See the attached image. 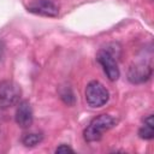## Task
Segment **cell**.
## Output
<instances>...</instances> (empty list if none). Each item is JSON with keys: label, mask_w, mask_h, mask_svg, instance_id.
Returning a JSON list of instances; mask_svg holds the SVG:
<instances>
[{"label": "cell", "mask_w": 154, "mask_h": 154, "mask_svg": "<svg viewBox=\"0 0 154 154\" xmlns=\"http://www.w3.org/2000/svg\"><path fill=\"white\" fill-rule=\"evenodd\" d=\"M96 60L99 61V64L103 67L105 73L107 75L108 79L114 82L119 78L120 76V71L118 67V64L114 59V53L109 51V48H103L100 49L96 54Z\"/></svg>", "instance_id": "277c9868"}, {"label": "cell", "mask_w": 154, "mask_h": 154, "mask_svg": "<svg viewBox=\"0 0 154 154\" xmlns=\"http://www.w3.org/2000/svg\"><path fill=\"white\" fill-rule=\"evenodd\" d=\"M152 76V67L147 64H135L128 71V78L131 83L140 84L148 81Z\"/></svg>", "instance_id": "52a82bcc"}, {"label": "cell", "mask_w": 154, "mask_h": 154, "mask_svg": "<svg viewBox=\"0 0 154 154\" xmlns=\"http://www.w3.org/2000/svg\"><path fill=\"white\" fill-rule=\"evenodd\" d=\"M138 135L143 140H152L154 137V120L152 114H149L144 119V124L138 130Z\"/></svg>", "instance_id": "ba28073f"}, {"label": "cell", "mask_w": 154, "mask_h": 154, "mask_svg": "<svg viewBox=\"0 0 154 154\" xmlns=\"http://www.w3.org/2000/svg\"><path fill=\"white\" fill-rule=\"evenodd\" d=\"M109 99V93L103 84L99 81H91L85 88V100L90 107H102L107 103Z\"/></svg>", "instance_id": "7a4b0ae2"}, {"label": "cell", "mask_w": 154, "mask_h": 154, "mask_svg": "<svg viewBox=\"0 0 154 154\" xmlns=\"http://www.w3.org/2000/svg\"><path fill=\"white\" fill-rule=\"evenodd\" d=\"M43 140V136L38 132H29L22 137V142L25 147H35Z\"/></svg>", "instance_id": "9c48e42d"}, {"label": "cell", "mask_w": 154, "mask_h": 154, "mask_svg": "<svg viewBox=\"0 0 154 154\" xmlns=\"http://www.w3.org/2000/svg\"><path fill=\"white\" fill-rule=\"evenodd\" d=\"M4 53H5V46H4L2 41H0V60L2 59V57H4Z\"/></svg>", "instance_id": "7c38bea8"}, {"label": "cell", "mask_w": 154, "mask_h": 154, "mask_svg": "<svg viewBox=\"0 0 154 154\" xmlns=\"http://www.w3.org/2000/svg\"><path fill=\"white\" fill-rule=\"evenodd\" d=\"M14 119L19 128H22V129L30 128V125L32 124V120H34V114H32V108H31L29 101L24 100L18 103Z\"/></svg>", "instance_id": "8992f818"}, {"label": "cell", "mask_w": 154, "mask_h": 154, "mask_svg": "<svg viewBox=\"0 0 154 154\" xmlns=\"http://www.w3.org/2000/svg\"><path fill=\"white\" fill-rule=\"evenodd\" d=\"M22 95L20 87L13 81L0 82V109L8 108L19 102Z\"/></svg>", "instance_id": "3957f363"}, {"label": "cell", "mask_w": 154, "mask_h": 154, "mask_svg": "<svg viewBox=\"0 0 154 154\" xmlns=\"http://www.w3.org/2000/svg\"><path fill=\"white\" fill-rule=\"evenodd\" d=\"M28 11L45 17H57L59 14V7L52 0H32L28 5Z\"/></svg>", "instance_id": "5b68a950"}, {"label": "cell", "mask_w": 154, "mask_h": 154, "mask_svg": "<svg viewBox=\"0 0 154 154\" xmlns=\"http://www.w3.org/2000/svg\"><path fill=\"white\" fill-rule=\"evenodd\" d=\"M60 97L63 99V101L66 105H73L75 103V96H73V93H72L70 87H64L63 89H60Z\"/></svg>", "instance_id": "30bf717a"}, {"label": "cell", "mask_w": 154, "mask_h": 154, "mask_svg": "<svg viewBox=\"0 0 154 154\" xmlns=\"http://www.w3.org/2000/svg\"><path fill=\"white\" fill-rule=\"evenodd\" d=\"M116 125H117V119L114 117H112L111 114H105V113L99 114L85 128V130L83 132L84 140L87 142H96V141L101 140L103 132L108 131L109 129H112Z\"/></svg>", "instance_id": "6da1fadb"}, {"label": "cell", "mask_w": 154, "mask_h": 154, "mask_svg": "<svg viewBox=\"0 0 154 154\" xmlns=\"http://www.w3.org/2000/svg\"><path fill=\"white\" fill-rule=\"evenodd\" d=\"M75 150L70 147V146H67V144H60L57 149H55V153H73Z\"/></svg>", "instance_id": "8fae6325"}]
</instances>
